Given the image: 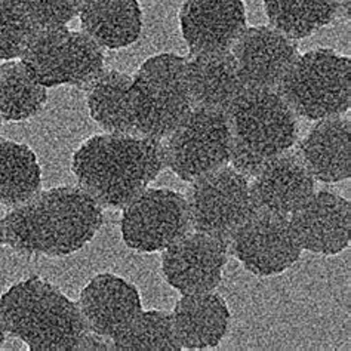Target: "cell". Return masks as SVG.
<instances>
[{
	"instance_id": "6da1fadb",
	"label": "cell",
	"mask_w": 351,
	"mask_h": 351,
	"mask_svg": "<svg viewBox=\"0 0 351 351\" xmlns=\"http://www.w3.org/2000/svg\"><path fill=\"white\" fill-rule=\"evenodd\" d=\"M104 223V212L79 186L36 193L2 218L5 243L24 256H67L86 246Z\"/></svg>"
},
{
	"instance_id": "7a4b0ae2",
	"label": "cell",
	"mask_w": 351,
	"mask_h": 351,
	"mask_svg": "<svg viewBox=\"0 0 351 351\" xmlns=\"http://www.w3.org/2000/svg\"><path fill=\"white\" fill-rule=\"evenodd\" d=\"M165 166L162 140L107 132L90 136L71 160L79 187L103 209H123Z\"/></svg>"
},
{
	"instance_id": "3957f363",
	"label": "cell",
	"mask_w": 351,
	"mask_h": 351,
	"mask_svg": "<svg viewBox=\"0 0 351 351\" xmlns=\"http://www.w3.org/2000/svg\"><path fill=\"white\" fill-rule=\"evenodd\" d=\"M0 325L30 351L75 350L86 330L77 304L39 276L12 285L0 297Z\"/></svg>"
},
{
	"instance_id": "277c9868",
	"label": "cell",
	"mask_w": 351,
	"mask_h": 351,
	"mask_svg": "<svg viewBox=\"0 0 351 351\" xmlns=\"http://www.w3.org/2000/svg\"><path fill=\"white\" fill-rule=\"evenodd\" d=\"M233 147L228 165L251 181L298 141V116L277 89L246 86L227 110Z\"/></svg>"
},
{
	"instance_id": "5b68a950",
	"label": "cell",
	"mask_w": 351,
	"mask_h": 351,
	"mask_svg": "<svg viewBox=\"0 0 351 351\" xmlns=\"http://www.w3.org/2000/svg\"><path fill=\"white\" fill-rule=\"evenodd\" d=\"M131 106L136 134L163 141L193 108L186 57L159 53L145 60L132 77Z\"/></svg>"
},
{
	"instance_id": "8992f818",
	"label": "cell",
	"mask_w": 351,
	"mask_h": 351,
	"mask_svg": "<svg viewBox=\"0 0 351 351\" xmlns=\"http://www.w3.org/2000/svg\"><path fill=\"white\" fill-rule=\"evenodd\" d=\"M277 90L300 117L344 114L351 107V60L330 48L308 51L293 62Z\"/></svg>"
},
{
	"instance_id": "52a82bcc",
	"label": "cell",
	"mask_w": 351,
	"mask_h": 351,
	"mask_svg": "<svg viewBox=\"0 0 351 351\" xmlns=\"http://www.w3.org/2000/svg\"><path fill=\"white\" fill-rule=\"evenodd\" d=\"M20 61L45 88L85 89L104 71V49L86 33L69 27L34 30Z\"/></svg>"
},
{
	"instance_id": "ba28073f",
	"label": "cell",
	"mask_w": 351,
	"mask_h": 351,
	"mask_svg": "<svg viewBox=\"0 0 351 351\" xmlns=\"http://www.w3.org/2000/svg\"><path fill=\"white\" fill-rule=\"evenodd\" d=\"M165 140L166 166L190 182L227 166L233 147L227 112L202 107H193Z\"/></svg>"
},
{
	"instance_id": "9c48e42d",
	"label": "cell",
	"mask_w": 351,
	"mask_h": 351,
	"mask_svg": "<svg viewBox=\"0 0 351 351\" xmlns=\"http://www.w3.org/2000/svg\"><path fill=\"white\" fill-rule=\"evenodd\" d=\"M191 182L186 196L191 228L230 243L256 212L251 182L228 165Z\"/></svg>"
},
{
	"instance_id": "30bf717a",
	"label": "cell",
	"mask_w": 351,
	"mask_h": 351,
	"mask_svg": "<svg viewBox=\"0 0 351 351\" xmlns=\"http://www.w3.org/2000/svg\"><path fill=\"white\" fill-rule=\"evenodd\" d=\"M191 228L187 199L169 189H145L120 218L125 245L136 252H163Z\"/></svg>"
},
{
	"instance_id": "8fae6325",
	"label": "cell",
	"mask_w": 351,
	"mask_h": 351,
	"mask_svg": "<svg viewBox=\"0 0 351 351\" xmlns=\"http://www.w3.org/2000/svg\"><path fill=\"white\" fill-rule=\"evenodd\" d=\"M228 251L249 273L269 277L291 269L300 260L302 247L288 217L256 210L233 234Z\"/></svg>"
},
{
	"instance_id": "7c38bea8",
	"label": "cell",
	"mask_w": 351,
	"mask_h": 351,
	"mask_svg": "<svg viewBox=\"0 0 351 351\" xmlns=\"http://www.w3.org/2000/svg\"><path fill=\"white\" fill-rule=\"evenodd\" d=\"M227 254L223 240L189 232L163 251V279L182 295L212 292L223 280Z\"/></svg>"
},
{
	"instance_id": "4fadbf2b",
	"label": "cell",
	"mask_w": 351,
	"mask_h": 351,
	"mask_svg": "<svg viewBox=\"0 0 351 351\" xmlns=\"http://www.w3.org/2000/svg\"><path fill=\"white\" fill-rule=\"evenodd\" d=\"M245 86L277 89L300 57L298 42L271 25L246 27L232 46Z\"/></svg>"
},
{
	"instance_id": "5bb4252c",
	"label": "cell",
	"mask_w": 351,
	"mask_h": 351,
	"mask_svg": "<svg viewBox=\"0 0 351 351\" xmlns=\"http://www.w3.org/2000/svg\"><path fill=\"white\" fill-rule=\"evenodd\" d=\"M302 249L332 256L348 247L351 239L350 202L330 191H314L289 218Z\"/></svg>"
},
{
	"instance_id": "9a60e30c",
	"label": "cell",
	"mask_w": 351,
	"mask_h": 351,
	"mask_svg": "<svg viewBox=\"0 0 351 351\" xmlns=\"http://www.w3.org/2000/svg\"><path fill=\"white\" fill-rule=\"evenodd\" d=\"M85 329L116 338L143 311L136 286L113 273H99L80 292L76 302Z\"/></svg>"
},
{
	"instance_id": "2e32d148",
	"label": "cell",
	"mask_w": 351,
	"mask_h": 351,
	"mask_svg": "<svg viewBox=\"0 0 351 351\" xmlns=\"http://www.w3.org/2000/svg\"><path fill=\"white\" fill-rule=\"evenodd\" d=\"M180 24L190 52L232 49L247 27L246 9L242 0H186Z\"/></svg>"
},
{
	"instance_id": "e0dca14e",
	"label": "cell",
	"mask_w": 351,
	"mask_h": 351,
	"mask_svg": "<svg viewBox=\"0 0 351 351\" xmlns=\"http://www.w3.org/2000/svg\"><path fill=\"white\" fill-rule=\"evenodd\" d=\"M316 189L311 173L297 152H285L264 165L251 182L256 210L288 217L298 209Z\"/></svg>"
},
{
	"instance_id": "ac0fdd59",
	"label": "cell",
	"mask_w": 351,
	"mask_h": 351,
	"mask_svg": "<svg viewBox=\"0 0 351 351\" xmlns=\"http://www.w3.org/2000/svg\"><path fill=\"white\" fill-rule=\"evenodd\" d=\"M186 73L193 107L227 112L246 88L230 49L190 52Z\"/></svg>"
},
{
	"instance_id": "d6986e66",
	"label": "cell",
	"mask_w": 351,
	"mask_h": 351,
	"mask_svg": "<svg viewBox=\"0 0 351 351\" xmlns=\"http://www.w3.org/2000/svg\"><path fill=\"white\" fill-rule=\"evenodd\" d=\"M350 135L351 122L344 114L322 119L295 152L314 180L344 181L351 175Z\"/></svg>"
},
{
	"instance_id": "ffe728a7",
	"label": "cell",
	"mask_w": 351,
	"mask_h": 351,
	"mask_svg": "<svg viewBox=\"0 0 351 351\" xmlns=\"http://www.w3.org/2000/svg\"><path fill=\"white\" fill-rule=\"evenodd\" d=\"M172 317L182 350H206L227 335L232 314L221 295L203 292L182 295Z\"/></svg>"
},
{
	"instance_id": "44dd1931",
	"label": "cell",
	"mask_w": 351,
	"mask_h": 351,
	"mask_svg": "<svg viewBox=\"0 0 351 351\" xmlns=\"http://www.w3.org/2000/svg\"><path fill=\"white\" fill-rule=\"evenodd\" d=\"M82 32L103 49H123L140 39L143 11L138 0H82Z\"/></svg>"
},
{
	"instance_id": "7402d4cb",
	"label": "cell",
	"mask_w": 351,
	"mask_h": 351,
	"mask_svg": "<svg viewBox=\"0 0 351 351\" xmlns=\"http://www.w3.org/2000/svg\"><path fill=\"white\" fill-rule=\"evenodd\" d=\"M132 77L117 70H104L83 89L90 117L107 134L138 135L131 106Z\"/></svg>"
},
{
	"instance_id": "603a6c76",
	"label": "cell",
	"mask_w": 351,
	"mask_h": 351,
	"mask_svg": "<svg viewBox=\"0 0 351 351\" xmlns=\"http://www.w3.org/2000/svg\"><path fill=\"white\" fill-rule=\"evenodd\" d=\"M42 187L38 156L29 145L0 136V203L21 205Z\"/></svg>"
},
{
	"instance_id": "cb8c5ba5",
	"label": "cell",
	"mask_w": 351,
	"mask_h": 351,
	"mask_svg": "<svg viewBox=\"0 0 351 351\" xmlns=\"http://www.w3.org/2000/svg\"><path fill=\"white\" fill-rule=\"evenodd\" d=\"M46 89L21 61H3L0 64V117L6 122H21L39 114L48 101Z\"/></svg>"
},
{
	"instance_id": "d4e9b609",
	"label": "cell",
	"mask_w": 351,
	"mask_h": 351,
	"mask_svg": "<svg viewBox=\"0 0 351 351\" xmlns=\"http://www.w3.org/2000/svg\"><path fill=\"white\" fill-rule=\"evenodd\" d=\"M341 0H264L271 27L298 40L334 21Z\"/></svg>"
},
{
	"instance_id": "484cf974",
	"label": "cell",
	"mask_w": 351,
	"mask_h": 351,
	"mask_svg": "<svg viewBox=\"0 0 351 351\" xmlns=\"http://www.w3.org/2000/svg\"><path fill=\"white\" fill-rule=\"evenodd\" d=\"M117 351H180L172 313L163 310L141 311L122 334L113 338Z\"/></svg>"
},
{
	"instance_id": "4316f807",
	"label": "cell",
	"mask_w": 351,
	"mask_h": 351,
	"mask_svg": "<svg viewBox=\"0 0 351 351\" xmlns=\"http://www.w3.org/2000/svg\"><path fill=\"white\" fill-rule=\"evenodd\" d=\"M33 32L21 0H0V61L20 58Z\"/></svg>"
},
{
	"instance_id": "83f0119b",
	"label": "cell",
	"mask_w": 351,
	"mask_h": 351,
	"mask_svg": "<svg viewBox=\"0 0 351 351\" xmlns=\"http://www.w3.org/2000/svg\"><path fill=\"white\" fill-rule=\"evenodd\" d=\"M34 30L67 27L79 15L82 0H21Z\"/></svg>"
},
{
	"instance_id": "f1b7e54d",
	"label": "cell",
	"mask_w": 351,
	"mask_h": 351,
	"mask_svg": "<svg viewBox=\"0 0 351 351\" xmlns=\"http://www.w3.org/2000/svg\"><path fill=\"white\" fill-rule=\"evenodd\" d=\"M75 350H113V339L85 330L79 338Z\"/></svg>"
},
{
	"instance_id": "f546056e",
	"label": "cell",
	"mask_w": 351,
	"mask_h": 351,
	"mask_svg": "<svg viewBox=\"0 0 351 351\" xmlns=\"http://www.w3.org/2000/svg\"><path fill=\"white\" fill-rule=\"evenodd\" d=\"M5 335H6V332H5L3 326L0 325V348H2L5 344Z\"/></svg>"
},
{
	"instance_id": "4dcf8cb0",
	"label": "cell",
	"mask_w": 351,
	"mask_h": 351,
	"mask_svg": "<svg viewBox=\"0 0 351 351\" xmlns=\"http://www.w3.org/2000/svg\"><path fill=\"white\" fill-rule=\"evenodd\" d=\"M5 245V232H3V226H2V219H0V246Z\"/></svg>"
},
{
	"instance_id": "1f68e13d",
	"label": "cell",
	"mask_w": 351,
	"mask_h": 351,
	"mask_svg": "<svg viewBox=\"0 0 351 351\" xmlns=\"http://www.w3.org/2000/svg\"><path fill=\"white\" fill-rule=\"evenodd\" d=\"M2 122H3V119H2V117H0V128H2Z\"/></svg>"
}]
</instances>
